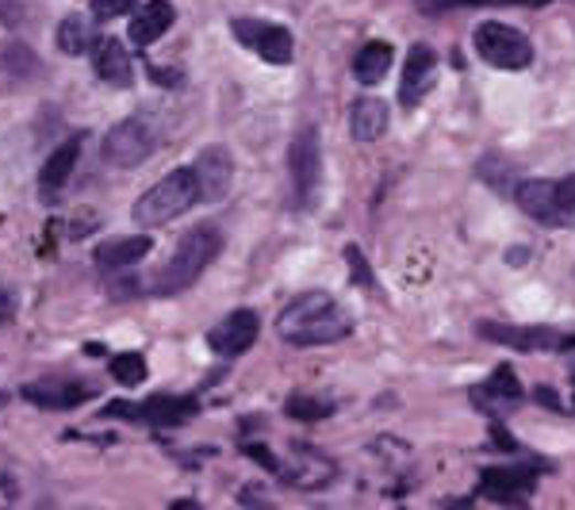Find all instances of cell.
<instances>
[{
  "label": "cell",
  "mask_w": 575,
  "mask_h": 510,
  "mask_svg": "<svg viewBox=\"0 0 575 510\" xmlns=\"http://www.w3.org/2000/svg\"><path fill=\"white\" fill-rule=\"evenodd\" d=\"M530 488H533V472H525V468H483L480 476V496L499 499V503L525 499Z\"/></svg>",
  "instance_id": "9a60e30c"
},
{
  "label": "cell",
  "mask_w": 575,
  "mask_h": 510,
  "mask_svg": "<svg viewBox=\"0 0 575 510\" xmlns=\"http://www.w3.org/2000/svg\"><path fill=\"white\" fill-rule=\"evenodd\" d=\"M58 51L70 54V59H81L85 51H96L100 43V31H96V20H85V15H66L58 23Z\"/></svg>",
  "instance_id": "44dd1931"
},
{
  "label": "cell",
  "mask_w": 575,
  "mask_h": 510,
  "mask_svg": "<svg viewBox=\"0 0 575 510\" xmlns=\"http://www.w3.org/2000/svg\"><path fill=\"white\" fill-rule=\"evenodd\" d=\"M434 70H437V54L426 43H415L407 54V66H403V81H400V104L403 108H418L423 96L430 93L434 85Z\"/></svg>",
  "instance_id": "8fae6325"
},
{
  "label": "cell",
  "mask_w": 575,
  "mask_h": 510,
  "mask_svg": "<svg viewBox=\"0 0 575 510\" xmlns=\"http://www.w3.org/2000/svg\"><path fill=\"white\" fill-rule=\"evenodd\" d=\"M88 395H93V387H88V384H66V380H46V384H28V387H23V400L35 403V407H51V411L81 407Z\"/></svg>",
  "instance_id": "2e32d148"
},
{
  "label": "cell",
  "mask_w": 575,
  "mask_h": 510,
  "mask_svg": "<svg viewBox=\"0 0 575 510\" xmlns=\"http://www.w3.org/2000/svg\"><path fill=\"white\" fill-rule=\"evenodd\" d=\"M219 249H223V238H219L215 226H207V223L192 226V231L177 242L173 254H169L166 269H161L158 280H153V291H158V296H181V291H189L200 277H204L207 265L219 257Z\"/></svg>",
  "instance_id": "7a4b0ae2"
},
{
  "label": "cell",
  "mask_w": 575,
  "mask_h": 510,
  "mask_svg": "<svg viewBox=\"0 0 575 510\" xmlns=\"http://www.w3.org/2000/svg\"><path fill=\"white\" fill-rule=\"evenodd\" d=\"M350 262H353V277L369 280V269H364V257H358V249H350Z\"/></svg>",
  "instance_id": "4dcf8cb0"
},
{
  "label": "cell",
  "mask_w": 575,
  "mask_h": 510,
  "mask_svg": "<svg viewBox=\"0 0 575 510\" xmlns=\"http://www.w3.org/2000/svg\"><path fill=\"white\" fill-rule=\"evenodd\" d=\"M392 43H380V39H372V43H364L358 51V59H353V77L361 81V85H376V81H384V73L392 70Z\"/></svg>",
  "instance_id": "603a6c76"
},
{
  "label": "cell",
  "mask_w": 575,
  "mask_h": 510,
  "mask_svg": "<svg viewBox=\"0 0 575 510\" xmlns=\"http://www.w3.org/2000/svg\"><path fill=\"white\" fill-rule=\"evenodd\" d=\"M472 46L488 66L496 70H525L533 62V43L522 35L518 28H507V23H480L472 31Z\"/></svg>",
  "instance_id": "8992f818"
},
{
  "label": "cell",
  "mask_w": 575,
  "mask_h": 510,
  "mask_svg": "<svg viewBox=\"0 0 575 510\" xmlns=\"http://www.w3.org/2000/svg\"><path fill=\"white\" fill-rule=\"evenodd\" d=\"M108 369L124 387H135V384H142L146 380V358H139V353H116Z\"/></svg>",
  "instance_id": "d4e9b609"
},
{
  "label": "cell",
  "mask_w": 575,
  "mask_h": 510,
  "mask_svg": "<svg viewBox=\"0 0 575 510\" xmlns=\"http://www.w3.org/2000/svg\"><path fill=\"white\" fill-rule=\"evenodd\" d=\"M277 330L291 346H330L350 334L353 319L327 291H307V296H299L296 304H288L285 311H280Z\"/></svg>",
  "instance_id": "6da1fadb"
},
{
  "label": "cell",
  "mask_w": 575,
  "mask_h": 510,
  "mask_svg": "<svg viewBox=\"0 0 575 510\" xmlns=\"http://www.w3.org/2000/svg\"><path fill=\"white\" fill-rule=\"evenodd\" d=\"M4 70L12 73V77H23V81H28L31 73L39 70V62H35V54H31L28 46L15 43V46H8V51H4Z\"/></svg>",
  "instance_id": "4316f807"
},
{
  "label": "cell",
  "mask_w": 575,
  "mask_h": 510,
  "mask_svg": "<svg viewBox=\"0 0 575 510\" xmlns=\"http://www.w3.org/2000/svg\"><path fill=\"white\" fill-rule=\"evenodd\" d=\"M153 249V242L146 238V234H135V238H119V242H104L100 249H96V265L100 269H127V265L142 262L146 254Z\"/></svg>",
  "instance_id": "7402d4cb"
},
{
  "label": "cell",
  "mask_w": 575,
  "mask_h": 510,
  "mask_svg": "<svg viewBox=\"0 0 575 510\" xmlns=\"http://www.w3.org/2000/svg\"><path fill=\"white\" fill-rule=\"evenodd\" d=\"M93 66H96V77L108 81V85H116V88H127L135 81V62L119 39H100V43H96Z\"/></svg>",
  "instance_id": "5bb4252c"
},
{
  "label": "cell",
  "mask_w": 575,
  "mask_h": 510,
  "mask_svg": "<svg viewBox=\"0 0 575 510\" xmlns=\"http://www.w3.org/2000/svg\"><path fill=\"white\" fill-rule=\"evenodd\" d=\"M77 158H81V142L77 139H66L62 146H54V153L46 158L43 173H39V189H43V196H54V192L66 189L73 169H77Z\"/></svg>",
  "instance_id": "d6986e66"
},
{
  "label": "cell",
  "mask_w": 575,
  "mask_h": 510,
  "mask_svg": "<svg viewBox=\"0 0 575 510\" xmlns=\"http://www.w3.org/2000/svg\"><path fill=\"white\" fill-rule=\"evenodd\" d=\"M192 173H196V184H200V204H215V200H223L226 189H231L234 161L223 146H207V150H200Z\"/></svg>",
  "instance_id": "9c48e42d"
},
{
  "label": "cell",
  "mask_w": 575,
  "mask_h": 510,
  "mask_svg": "<svg viewBox=\"0 0 575 510\" xmlns=\"http://www.w3.org/2000/svg\"><path fill=\"white\" fill-rule=\"evenodd\" d=\"M285 411L291 418H299V423H319V418H327L330 411H334V403L311 400V395H291V400L285 403Z\"/></svg>",
  "instance_id": "484cf974"
},
{
  "label": "cell",
  "mask_w": 575,
  "mask_h": 510,
  "mask_svg": "<svg viewBox=\"0 0 575 510\" xmlns=\"http://www.w3.org/2000/svg\"><path fill=\"white\" fill-rule=\"evenodd\" d=\"M192 204H200V184L192 169H173L169 177H161L153 189H146L135 204V223L142 231H153V226H166L173 223L177 215H184Z\"/></svg>",
  "instance_id": "3957f363"
},
{
  "label": "cell",
  "mask_w": 575,
  "mask_h": 510,
  "mask_svg": "<svg viewBox=\"0 0 575 510\" xmlns=\"http://www.w3.org/2000/svg\"><path fill=\"white\" fill-rule=\"evenodd\" d=\"M457 4H545V0H457Z\"/></svg>",
  "instance_id": "f546056e"
},
{
  "label": "cell",
  "mask_w": 575,
  "mask_h": 510,
  "mask_svg": "<svg viewBox=\"0 0 575 510\" xmlns=\"http://www.w3.org/2000/svg\"><path fill=\"white\" fill-rule=\"evenodd\" d=\"M480 334L491 338V342L514 346V350H553V346H564L561 334L545 327H503V322H480Z\"/></svg>",
  "instance_id": "4fadbf2b"
},
{
  "label": "cell",
  "mask_w": 575,
  "mask_h": 510,
  "mask_svg": "<svg viewBox=\"0 0 575 510\" xmlns=\"http://www.w3.org/2000/svg\"><path fill=\"white\" fill-rule=\"evenodd\" d=\"M291 184H296L299 208H315V196L322 189V146L315 127L299 131L291 142Z\"/></svg>",
  "instance_id": "ba28073f"
},
{
  "label": "cell",
  "mask_w": 575,
  "mask_h": 510,
  "mask_svg": "<svg viewBox=\"0 0 575 510\" xmlns=\"http://www.w3.org/2000/svg\"><path fill=\"white\" fill-rule=\"evenodd\" d=\"M231 31H234V39H238L242 46H249L262 62H273V66L291 62L296 43H291V35L285 28H277V23L254 20V15H238V20L231 23Z\"/></svg>",
  "instance_id": "52a82bcc"
},
{
  "label": "cell",
  "mask_w": 575,
  "mask_h": 510,
  "mask_svg": "<svg viewBox=\"0 0 575 510\" xmlns=\"http://www.w3.org/2000/svg\"><path fill=\"white\" fill-rule=\"evenodd\" d=\"M200 411V403L192 395H150L146 403H139V418L150 426H181L189 423Z\"/></svg>",
  "instance_id": "e0dca14e"
},
{
  "label": "cell",
  "mask_w": 575,
  "mask_h": 510,
  "mask_svg": "<svg viewBox=\"0 0 575 510\" xmlns=\"http://www.w3.org/2000/svg\"><path fill=\"white\" fill-rule=\"evenodd\" d=\"M257 327L262 322H257L254 311H234L219 327L207 330V346H212L219 358H238V353H246L257 342Z\"/></svg>",
  "instance_id": "30bf717a"
},
{
  "label": "cell",
  "mask_w": 575,
  "mask_h": 510,
  "mask_svg": "<svg viewBox=\"0 0 575 510\" xmlns=\"http://www.w3.org/2000/svg\"><path fill=\"white\" fill-rule=\"evenodd\" d=\"M514 204L525 215L549 226H568L575 223V173L561 181H518L514 184Z\"/></svg>",
  "instance_id": "277c9868"
},
{
  "label": "cell",
  "mask_w": 575,
  "mask_h": 510,
  "mask_svg": "<svg viewBox=\"0 0 575 510\" xmlns=\"http://www.w3.org/2000/svg\"><path fill=\"white\" fill-rule=\"evenodd\" d=\"M350 131L358 142H376L384 139L387 131V104L376 100V96H369V100H358L350 111Z\"/></svg>",
  "instance_id": "ffe728a7"
},
{
  "label": "cell",
  "mask_w": 575,
  "mask_h": 510,
  "mask_svg": "<svg viewBox=\"0 0 575 510\" xmlns=\"http://www.w3.org/2000/svg\"><path fill=\"white\" fill-rule=\"evenodd\" d=\"M572 403H575V400H572Z\"/></svg>",
  "instance_id": "1f68e13d"
},
{
  "label": "cell",
  "mask_w": 575,
  "mask_h": 510,
  "mask_svg": "<svg viewBox=\"0 0 575 510\" xmlns=\"http://www.w3.org/2000/svg\"><path fill=\"white\" fill-rule=\"evenodd\" d=\"M153 146H158V127H153V119L127 116L104 135V161L116 169H135L150 158Z\"/></svg>",
  "instance_id": "5b68a950"
},
{
  "label": "cell",
  "mask_w": 575,
  "mask_h": 510,
  "mask_svg": "<svg viewBox=\"0 0 575 510\" xmlns=\"http://www.w3.org/2000/svg\"><path fill=\"white\" fill-rule=\"evenodd\" d=\"M173 20H177V12H173L169 0H146L139 12H135V20H131V43L135 46H153L169 28H173Z\"/></svg>",
  "instance_id": "ac0fdd59"
},
{
  "label": "cell",
  "mask_w": 575,
  "mask_h": 510,
  "mask_svg": "<svg viewBox=\"0 0 575 510\" xmlns=\"http://www.w3.org/2000/svg\"><path fill=\"white\" fill-rule=\"evenodd\" d=\"M23 15H28V0H0V23H4V28L23 23Z\"/></svg>",
  "instance_id": "f1b7e54d"
},
{
  "label": "cell",
  "mask_w": 575,
  "mask_h": 510,
  "mask_svg": "<svg viewBox=\"0 0 575 510\" xmlns=\"http://www.w3.org/2000/svg\"><path fill=\"white\" fill-rule=\"evenodd\" d=\"M88 8H93V15H100V20H116V15L131 12L135 0H88Z\"/></svg>",
  "instance_id": "83f0119b"
},
{
  "label": "cell",
  "mask_w": 575,
  "mask_h": 510,
  "mask_svg": "<svg viewBox=\"0 0 575 510\" xmlns=\"http://www.w3.org/2000/svg\"><path fill=\"white\" fill-rule=\"evenodd\" d=\"M518 400H522V387H518V376L507 369V364L503 369H496V376H491L488 384L476 387V403L488 411H496V403L510 407V403H518Z\"/></svg>",
  "instance_id": "cb8c5ba5"
},
{
  "label": "cell",
  "mask_w": 575,
  "mask_h": 510,
  "mask_svg": "<svg viewBox=\"0 0 575 510\" xmlns=\"http://www.w3.org/2000/svg\"><path fill=\"white\" fill-rule=\"evenodd\" d=\"M277 472L288 484H296V488H322L334 476V465L327 457H319L311 445H291V465H280Z\"/></svg>",
  "instance_id": "7c38bea8"
}]
</instances>
